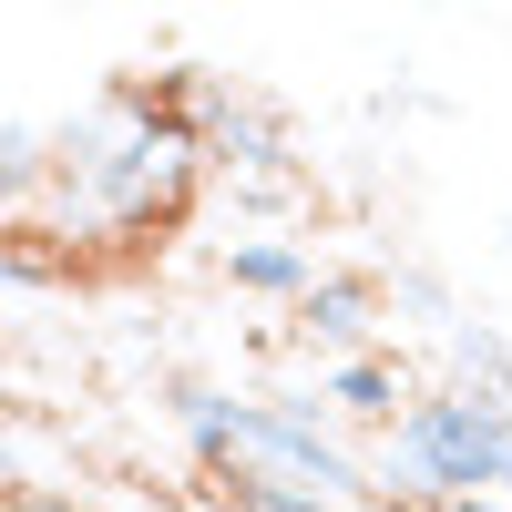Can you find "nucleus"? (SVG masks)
<instances>
[{"label":"nucleus","mask_w":512,"mask_h":512,"mask_svg":"<svg viewBox=\"0 0 512 512\" xmlns=\"http://www.w3.org/2000/svg\"><path fill=\"white\" fill-rule=\"evenodd\" d=\"M21 482V441H11V420H0V492Z\"/></svg>","instance_id":"13"},{"label":"nucleus","mask_w":512,"mask_h":512,"mask_svg":"<svg viewBox=\"0 0 512 512\" xmlns=\"http://www.w3.org/2000/svg\"><path fill=\"white\" fill-rule=\"evenodd\" d=\"M431 512H512V492H472V502H431Z\"/></svg>","instance_id":"12"},{"label":"nucleus","mask_w":512,"mask_h":512,"mask_svg":"<svg viewBox=\"0 0 512 512\" xmlns=\"http://www.w3.org/2000/svg\"><path fill=\"white\" fill-rule=\"evenodd\" d=\"M41 175H52V134L0 113V216H11V205H31V195H41Z\"/></svg>","instance_id":"8"},{"label":"nucleus","mask_w":512,"mask_h":512,"mask_svg":"<svg viewBox=\"0 0 512 512\" xmlns=\"http://www.w3.org/2000/svg\"><path fill=\"white\" fill-rule=\"evenodd\" d=\"M297 338L328 349V359H359L369 338H379V277H359V267L308 277V297H297Z\"/></svg>","instance_id":"4"},{"label":"nucleus","mask_w":512,"mask_h":512,"mask_svg":"<svg viewBox=\"0 0 512 512\" xmlns=\"http://www.w3.org/2000/svg\"><path fill=\"white\" fill-rule=\"evenodd\" d=\"M502 236H512V226H502Z\"/></svg>","instance_id":"14"},{"label":"nucleus","mask_w":512,"mask_h":512,"mask_svg":"<svg viewBox=\"0 0 512 512\" xmlns=\"http://www.w3.org/2000/svg\"><path fill=\"white\" fill-rule=\"evenodd\" d=\"M226 512H349V502H318V492H297V482H256V472H236V482H226Z\"/></svg>","instance_id":"10"},{"label":"nucleus","mask_w":512,"mask_h":512,"mask_svg":"<svg viewBox=\"0 0 512 512\" xmlns=\"http://www.w3.org/2000/svg\"><path fill=\"white\" fill-rule=\"evenodd\" d=\"M318 410H328V420H369V431H390V420L410 410V390H400V359H390V349L328 359V369H318Z\"/></svg>","instance_id":"5"},{"label":"nucleus","mask_w":512,"mask_h":512,"mask_svg":"<svg viewBox=\"0 0 512 512\" xmlns=\"http://www.w3.org/2000/svg\"><path fill=\"white\" fill-rule=\"evenodd\" d=\"M502 492H512V482H502Z\"/></svg>","instance_id":"15"},{"label":"nucleus","mask_w":512,"mask_h":512,"mask_svg":"<svg viewBox=\"0 0 512 512\" xmlns=\"http://www.w3.org/2000/svg\"><path fill=\"white\" fill-rule=\"evenodd\" d=\"M379 308H400L410 328H431V338H451V318H461V308H451V287H441L431 267H400L390 287H379Z\"/></svg>","instance_id":"9"},{"label":"nucleus","mask_w":512,"mask_h":512,"mask_svg":"<svg viewBox=\"0 0 512 512\" xmlns=\"http://www.w3.org/2000/svg\"><path fill=\"white\" fill-rule=\"evenodd\" d=\"M205 185V154L185 134V113L154 93V82H113L103 103H82L72 123H52V195L62 236L103 226V236H144V226H175Z\"/></svg>","instance_id":"1"},{"label":"nucleus","mask_w":512,"mask_h":512,"mask_svg":"<svg viewBox=\"0 0 512 512\" xmlns=\"http://www.w3.org/2000/svg\"><path fill=\"white\" fill-rule=\"evenodd\" d=\"M226 277L246 287V297H287V308H297V297H308V246H287V236H246L236 256H226Z\"/></svg>","instance_id":"7"},{"label":"nucleus","mask_w":512,"mask_h":512,"mask_svg":"<svg viewBox=\"0 0 512 512\" xmlns=\"http://www.w3.org/2000/svg\"><path fill=\"white\" fill-rule=\"evenodd\" d=\"M216 472H256V482H297L318 502H349V512H379V472L328 431L318 390H267V400H236L226 410V461Z\"/></svg>","instance_id":"3"},{"label":"nucleus","mask_w":512,"mask_h":512,"mask_svg":"<svg viewBox=\"0 0 512 512\" xmlns=\"http://www.w3.org/2000/svg\"><path fill=\"white\" fill-rule=\"evenodd\" d=\"M0 512H93V502H82V492H52V482H11Z\"/></svg>","instance_id":"11"},{"label":"nucleus","mask_w":512,"mask_h":512,"mask_svg":"<svg viewBox=\"0 0 512 512\" xmlns=\"http://www.w3.org/2000/svg\"><path fill=\"white\" fill-rule=\"evenodd\" d=\"M379 472V512H431V502H472L512 482V410L482 390H420L390 420V451L369 461Z\"/></svg>","instance_id":"2"},{"label":"nucleus","mask_w":512,"mask_h":512,"mask_svg":"<svg viewBox=\"0 0 512 512\" xmlns=\"http://www.w3.org/2000/svg\"><path fill=\"white\" fill-rule=\"evenodd\" d=\"M451 390H482V400H502L512 410V338L492 328V318H451Z\"/></svg>","instance_id":"6"}]
</instances>
